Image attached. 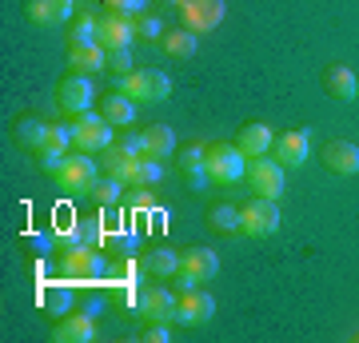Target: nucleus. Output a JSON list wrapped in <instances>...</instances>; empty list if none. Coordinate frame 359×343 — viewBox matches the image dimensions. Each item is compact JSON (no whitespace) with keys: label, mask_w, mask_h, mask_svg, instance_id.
Here are the masks:
<instances>
[{"label":"nucleus","mask_w":359,"mask_h":343,"mask_svg":"<svg viewBox=\"0 0 359 343\" xmlns=\"http://www.w3.org/2000/svg\"><path fill=\"white\" fill-rule=\"evenodd\" d=\"M60 267L72 280H100V276H108V260L92 243H65L60 248Z\"/></svg>","instance_id":"obj_1"},{"label":"nucleus","mask_w":359,"mask_h":343,"mask_svg":"<svg viewBox=\"0 0 359 343\" xmlns=\"http://www.w3.org/2000/svg\"><path fill=\"white\" fill-rule=\"evenodd\" d=\"M96 180H100V172H96V160H92L88 152L68 156L65 168L56 172V184H60V191H68V196H92Z\"/></svg>","instance_id":"obj_2"},{"label":"nucleus","mask_w":359,"mask_h":343,"mask_svg":"<svg viewBox=\"0 0 359 343\" xmlns=\"http://www.w3.org/2000/svg\"><path fill=\"white\" fill-rule=\"evenodd\" d=\"M72 136H76V148L80 152H104V148H112V124L104 120V112H80L72 116Z\"/></svg>","instance_id":"obj_3"},{"label":"nucleus","mask_w":359,"mask_h":343,"mask_svg":"<svg viewBox=\"0 0 359 343\" xmlns=\"http://www.w3.org/2000/svg\"><path fill=\"white\" fill-rule=\"evenodd\" d=\"M208 176L216 184H236L248 176V156L240 152V144H212L208 148Z\"/></svg>","instance_id":"obj_4"},{"label":"nucleus","mask_w":359,"mask_h":343,"mask_svg":"<svg viewBox=\"0 0 359 343\" xmlns=\"http://www.w3.org/2000/svg\"><path fill=\"white\" fill-rule=\"evenodd\" d=\"M120 92H128L136 104H160L172 96V80L156 68H144V72H128L120 80Z\"/></svg>","instance_id":"obj_5"},{"label":"nucleus","mask_w":359,"mask_h":343,"mask_svg":"<svg viewBox=\"0 0 359 343\" xmlns=\"http://www.w3.org/2000/svg\"><path fill=\"white\" fill-rule=\"evenodd\" d=\"M248 184H252L256 196L280 200L283 196V164L276 156H256V160H248Z\"/></svg>","instance_id":"obj_6"},{"label":"nucleus","mask_w":359,"mask_h":343,"mask_svg":"<svg viewBox=\"0 0 359 343\" xmlns=\"http://www.w3.org/2000/svg\"><path fill=\"white\" fill-rule=\"evenodd\" d=\"M76 144V136H72V124H48V132H44V144L36 148V156H40V168L44 172H60L65 168V160H68V148Z\"/></svg>","instance_id":"obj_7"},{"label":"nucleus","mask_w":359,"mask_h":343,"mask_svg":"<svg viewBox=\"0 0 359 343\" xmlns=\"http://www.w3.org/2000/svg\"><path fill=\"white\" fill-rule=\"evenodd\" d=\"M240 216H244V231L248 236H256V240L280 231V208H276V200H268V196L248 200L244 208H240Z\"/></svg>","instance_id":"obj_8"},{"label":"nucleus","mask_w":359,"mask_h":343,"mask_svg":"<svg viewBox=\"0 0 359 343\" xmlns=\"http://www.w3.org/2000/svg\"><path fill=\"white\" fill-rule=\"evenodd\" d=\"M216 316V300L204 292V288H188V292H180V304H176V319L184 328H204L212 323Z\"/></svg>","instance_id":"obj_9"},{"label":"nucleus","mask_w":359,"mask_h":343,"mask_svg":"<svg viewBox=\"0 0 359 343\" xmlns=\"http://www.w3.org/2000/svg\"><path fill=\"white\" fill-rule=\"evenodd\" d=\"M92 96H96V88H92V80L84 76V72H72V76L60 80V88H56V104L65 108L68 116H80L92 108Z\"/></svg>","instance_id":"obj_10"},{"label":"nucleus","mask_w":359,"mask_h":343,"mask_svg":"<svg viewBox=\"0 0 359 343\" xmlns=\"http://www.w3.org/2000/svg\"><path fill=\"white\" fill-rule=\"evenodd\" d=\"M180 16H184V28H192L196 36L200 32H212L224 20V0H184L180 4Z\"/></svg>","instance_id":"obj_11"},{"label":"nucleus","mask_w":359,"mask_h":343,"mask_svg":"<svg viewBox=\"0 0 359 343\" xmlns=\"http://www.w3.org/2000/svg\"><path fill=\"white\" fill-rule=\"evenodd\" d=\"M308 152H311V136L304 128H292V132L276 136V144H271V156H276L283 168H299L308 160Z\"/></svg>","instance_id":"obj_12"},{"label":"nucleus","mask_w":359,"mask_h":343,"mask_svg":"<svg viewBox=\"0 0 359 343\" xmlns=\"http://www.w3.org/2000/svg\"><path fill=\"white\" fill-rule=\"evenodd\" d=\"M176 295L168 292V288H144L140 292V316L148 319V323H168V319H176Z\"/></svg>","instance_id":"obj_13"},{"label":"nucleus","mask_w":359,"mask_h":343,"mask_svg":"<svg viewBox=\"0 0 359 343\" xmlns=\"http://www.w3.org/2000/svg\"><path fill=\"white\" fill-rule=\"evenodd\" d=\"M132 40H136V16L128 13H112L100 20V44L108 52L112 48H128Z\"/></svg>","instance_id":"obj_14"},{"label":"nucleus","mask_w":359,"mask_h":343,"mask_svg":"<svg viewBox=\"0 0 359 343\" xmlns=\"http://www.w3.org/2000/svg\"><path fill=\"white\" fill-rule=\"evenodd\" d=\"M56 339L60 343H92L96 339V316L92 311H68V316H60Z\"/></svg>","instance_id":"obj_15"},{"label":"nucleus","mask_w":359,"mask_h":343,"mask_svg":"<svg viewBox=\"0 0 359 343\" xmlns=\"http://www.w3.org/2000/svg\"><path fill=\"white\" fill-rule=\"evenodd\" d=\"M323 88H327V96H335L339 104H347V100L359 96V76L347 68V64H332V68L323 72Z\"/></svg>","instance_id":"obj_16"},{"label":"nucleus","mask_w":359,"mask_h":343,"mask_svg":"<svg viewBox=\"0 0 359 343\" xmlns=\"http://www.w3.org/2000/svg\"><path fill=\"white\" fill-rule=\"evenodd\" d=\"M323 164L332 168L335 176H355L359 172V144L332 140L327 148H323Z\"/></svg>","instance_id":"obj_17"},{"label":"nucleus","mask_w":359,"mask_h":343,"mask_svg":"<svg viewBox=\"0 0 359 343\" xmlns=\"http://www.w3.org/2000/svg\"><path fill=\"white\" fill-rule=\"evenodd\" d=\"M180 271H188L192 280L208 283V280H216L219 255L212 252V248H188V252H184V264H180Z\"/></svg>","instance_id":"obj_18"},{"label":"nucleus","mask_w":359,"mask_h":343,"mask_svg":"<svg viewBox=\"0 0 359 343\" xmlns=\"http://www.w3.org/2000/svg\"><path fill=\"white\" fill-rule=\"evenodd\" d=\"M76 8V0H28V20L32 25H65Z\"/></svg>","instance_id":"obj_19"},{"label":"nucleus","mask_w":359,"mask_h":343,"mask_svg":"<svg viewBox=\"0 0 359 343\" xmlns=\"http://www.w3.org/2000/svg\"><path fill=\"white\" fill-rule=\"evenodd\" d=\"M240 152L248 156V160H256V156H268L271 152V144H276V136H271V128L268 124H244L240 128Z\"/></svg>","instance_id":"obj_20"},{"label":"nucleus","mask_w":359,"mask_h":343,"mask_svg":"<svg viewBox=\"0 0 359 343\" xmlns=\"http://www.w3.org/2000/svg\"><path fill=\"white\" fill-rule=\"evenodd\" d=\"M136 248H140V236H136V231L104 228V243H100L104 255H112V260H132V255H136Z\"/></svg>","instance_id":"obj_21"},{"label":"nucleus","mask_w":359,"mask_h":343,"mask_svg":"<svg viewBox=\"0 0 359 343\" xmlns=\"http://www.w3.org/2000/svg\"><path fill=\"white\" fill-rule=\"evenodd\" d=\"M68 64H72V72H84V76H92V72L108 68V48H104V44H84V48H68Z\"/></svg>","instance_id":"obj_22"},{"label":"nucleus","mask_w":359,"mask_h":343,"mask_svg":"<svg viewBox=\"0 0 359 343\" xmlns=\"http://www.w3.org/2000/svg\"><path fill=\"white\" fill-rule=\"evenodd\" d=\"M104 120L112 128H128L136 120V100H132L128 92H112V96H104Z\"/></svg>","instance_id":"obj_23"},{"label":"nucleus","mask_w":359,"mask_h":343,"mask_svg":"<svg viewBox=\"0 0 359 343\" xmlns=\"http://www.w3.org/2000/svg\"><path fill=\"white\" fill-rule=\"evenodd\" d=\"M180 168H184V176H188V184L192 188H204L208 180V148H200V144H192V148H184L180 152Z\"/></svg>","instance_id":"obj_24"},{"label":"nucleus","mask_w":359,"mask_h":343,"mask_svg":"<svg viewBox=\"0 0 359 343\" xmlns=\"http://www.w3.org/2000/svg\"><path fill=\"white\" fill-rule=\"evenodd\" d=\"M72 300H76V295H72L68 283H48V288H40V307H44L48 316H56V319L72 311Z\"/></svg>","instance_id":"obj_25"},{"label":"nucleus","mask_w":359,"mask_h":343,"mask_svg":"<svg viewBox=\"0 0 359 343\" xmlns=\"http://www.w3.org/2000/svg\"><path fill=\"white\" fill-rule=\"evenodd\" d=\"M180 264H184V252H172V248H152L148 260H144V267H148L152 276H160V280H172L180 271Z\"/></svg>","instance_id":"obj_26"},{"label":"nucleus","mask_w":359,"mask_h":343,"mask_svg":"<svg viewBox=\"0 0 359 343\" xmlns=\"http://www.w3.org/2000/svg\"><path fill=\"white\" fill-rule=\"evenodd\" d=\"M160 48H164L168 56L188 60V56L196 52V32H192V28H168L164 36H160Z\"/></svg>","instance_id":"obj_27"},{"label":"nucleus","mask_w":359,"mask_h":343,"mask_svg":"<svg viewBox=\"0 0 359 343\" xmlns=\"http://www.w3.org/2000/svg\"><path fill=\"white\" fill-rule=\"evenodd\" d=\"M144 140H148V156L152 160H168V156L176 152V132L168 124H152L144 132Z\"/></svg>","instance_id":"obj_28"},{"label":"nucleus","mask_w":359,"mask_h":343,"mask_svg":"<svg viewBox=\"0 0 359 343\" xmlns=\"http://www.w3.org/2000/svg\"><path fill=\"white\" fill-rule=\"evenodd\" d=\"M84 44H100V20L92 13L76 16V25L68 32V48H84Z\"/></svg>","instance_id":"obj_29"},{"label":"nucleus","mask_w":359,"mask_h":343,"mask_svg":"<svg viewBox=\"0 0 359 343\" xmlns=\"http://www.w3.org/2000/svg\"><path fill=\"white\" fill-rule=\"evenodd\" d=\"M132 168H136V156H128L120 144L104 148V172H108V176H116V180H124V184H128Z\"/></svg>","instance_id":"obj_30"},{"label":"nucleus","mask_w":359,"mask_h":343,"mask_svg":"<svg viewBox=\"0 0 359 343\" xmlns=\"http://www.w3.org/2000/svg\"><path fill=\"white\" fill-rule=\"evenodd\" d=\"M208 224H212L216 231H224V236L244 231V216H240V208H231V203H216V208L208 212Z\"/></svg>","instance_id":"obj_31"},{"label":"nucleus","mask_w":359,"mask_h":343,"mask_svg":"<svg viewBox=\"0 0 359 343\" xmlns=\"http://www.w3.org/2000/svg\"><path fill=\"white\" fill-rule=\"evenodd\" d=\"M160 176H164V160H152V156H144V160H136V168H132L128 184H132V188H152V184H160Z\"/></svg>","instance_id":"obj_32"},{"label":"nucleus","mask_w":359,"mask_h":343,"mask_svg":"<svg viewBox=\"0 0 359 343\" xmlns=\"http://www.w3.org/2000/svg\"><path fill=\"white\" fill-rule=\"evenodd\" d=\"M44 132H48V124H44V120H32V116H25V120L16 124V140L36 152L40 144H44Z\"/></svg>","instance_id":"obj_33"},{"label":"nucleus","mask_w":359,"mask_h":343,"mask_svg":"<svg viewBox=\"0 0 359 343\" xmlns=\"http://www.w3.org/2000/svg\"><path fill=\"white\" fill-rule=\"evenodd\" d=\"M120 191H124V180H116V176H108V180H96V188H92V196L104 203V208H116V200H120Z\"/></svg>","instance_id":"obj_34"},{"label":"nucleus","mask_w":359,"mask_h":343,"mask_svg":"<svg viewBox=\"0 0 359 343\" xmlns=\"http://www.w3.org/2000/svg\"><path fill=\"white\" fill-rule=\"evenodd\" d=\"M136 36H140V40H160V36H164V25H160L156 16L140 13V16H136Z\"/></svg>","instance_id":"obj_35"},{"label":"nucleus","mask_w":359,"mask_h":343,"mask_svg":"<svg viewBox=\"0 0 359 343\" xmlns=\"http://www.w3.org/2000/svg\"><path fill=\"white\" fill-rule=\"evenodd\" d=\"M56 243H60V236H52V231H32V236H28V248L36 255H52Z\"/></svg>","instance_id":"obj_36"},{"label":"nucleus","mask_w":359,"mask_h":343,"mask_svg":"<svg viewBox=\"0 0 359 343\" xmlns=\"http://www.w3.org/2000/svg\"><path fill=\"white\" fill-rule=\"evenodd\" d=\"M108 68H112L116 76H128L132 72V52L128 48H112L108 52Z\"/></svg>","instance_id":"obj_37"},{"label":"nucleus","mask_w":359,"mask_h":343,"mask_svg":"<svg viewBox=\"0 0 359 343\" xmlns=\"http://www.w3.org/2000/svg\"><path fill=\"white\" fill-rule=\"evenodd\" d=\"M120 148H124L128 156H136V160H144V156H148V140H144V132H140V136H136V132H128V136L120 140Z\"/></svg>","instance_id":"obj_38"},{"label":"nucleus","mask_w":359,"mask_h":343,"mask_svg":"<svg viewBox=\"0 0 359 343\" xmlns=\"http://www.w3.org/2000/svg\"><path fill=\"white\" fill-rule=\"evenodd\" d=\"M140 339H144V343H168V339H172V328H168V323H152V328L144 331Z\"/></svg>","instance_id":"obj_39"},{"label":"nucleus","mask_w":359,"mask_h":343,"mask_svg":"<svg viewBox=\"0 0 359 343\" xmlns=\"http://www.w3.org/2000/svg\"><path fill=\"white\" fill-rule=\"evenodd\" d=\"M164 4H184V0H164Z\"/></svg>","instance_id":"obj_40"},{"label":"nucleus","mask_w":359,"mask_h":343,"mask_svg":"<svg viewBox=\"0 0 359 343\" xmlns=\"http://www.w3.org/2000/svg\"><path fill=\"white\" fill-rule=\"evenodd\" d=\"M76 4H84V0H76Z\"/></svg>","instance_id":"obj_41"}]
</instances>
